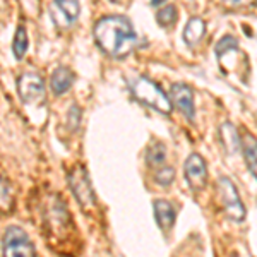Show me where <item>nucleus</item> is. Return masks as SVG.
<instances>
[{
    "mask_svg": "<svg viewBox=\"0 0 257 257\" xmlns=\"http://www.w3.org/2000/svg\"><path fill=\"white\" fill-rule=\"evenodd\" d=\"M94 41L103 53L123 59L139 45V36L125 16H105L94 24Z\"/></svg>",
    "mask_w": 257,
    "mask_h": 257,
    "instance_id": "1",
    "label": "nucleus"
},
{
    "mask_svg": "<svg viewBox=\"0 0 257 257\" xmlns=\"http://www.w3.org/2000/svg\"><path fill=\"white\" fill-rule=\"evenodd\" d=\"M131 91L134 94L136 99H139L141 103L151 106V108L158 110L160 113L170 115L173 110V105L170 101V96L160 88L153 79H149L146 76H139L131 82Z\"/></svg>",
    "mask_w": 257,
    "mask_h": 257,
    "instance_id": "2",
    "label": "nucleus"
},
{
    "mask_svg": "<svg viewBox=\"0 0 257 257\" xmlns=\"http://www.w3.org/2000/svg\"><path fill=\"white\" fill-rule=\"evenodd\" d=\"M216 190H218L219 204L223 208V213L231 221H242L245 218V206H243L233 182L228 177H219L216 182Z\"/></svg>",
    "mask_w": 257,
    "mask_h": 257,
    "instance_id": "3",
    "label": "nucleus"
},
{
    "mask_svg": "<svg viewBox=\"0 0 257 257\" xmlns=\"http://www.w3.org/2000/svg\"><path fill=\"white\" fill-rule=\"evenodd\" d=\"M2 257H36V248L30 235L21 226L12 225L4 231Z\"/></svg>",
    "mask_w": 257,
    "mask_h": 257,
    "instance_id": "4",
    "label": "nucleus"
},
{
    "mask_svg": "<svg viewBox=\"0 0 257 257\" xmlns=\"http://www.w3.org/2000/svg\"><path fill=\"white\" fill-rule=\"evenodd\" d=\"M67 180L69 187L72 190L76 201L79 202V206H82V208H93L96 204V194H94L93 185H91L88 172H86V168L82 165H74L70 168Z\"/></svg>",
    "mask_w": 257,
    "mask_h": 257,
    "instance_id": "5",
    "label": "nucleus"
},
{
    "mask_svg": "<svg viewBox=\"0 0 257 257\" xmlns=\"http://www.w3.org/2000/svg\"><path fill=\"white\" fill-rule=\"evenodd\" d=\"M18 93L26 105H41L47 98L43 77L36 72L21 74L18 77Z\"/></svg>",
    "mask_w": 257,
    "mask_h": 257,
    "instance_id": "6",
    "label": "nucleus"
},
{
    "mask_svg": "<svg viewBox=\"0 0 257 257\" xmlns=\"http://www.w3.org/2000/svg\"><path fill=\"white\" fill-rule=\"evenodd\" d=\"M184 175L189 182V187L192 190H202L208 182V167L201 155L192 153L184 163Z\"/></svg>",
    "mask_w": 257,
    "mask_h": 257,
    "instance_id": "7",
    "label": "nucleus"
},
{
    "mask_svg": "<svg viewBox=\"0 0 257 257\" xmlns=\"http://www.w3.org/2000/svg\"><path fill=\"white\" fill-rule=\"evenodd\" d=\"M170 101H172V105H175L177 108L185 115V118L194 120V115H196L194 91L190 89L187 84L175 82V84L170 88Z\"/></svg>",
    "mask_w": 257,
    "mask_h": 257,
    "instance_id": "8",
    "label": "nucleus"
},
{
    "mask_svg": "<svg viewBox=\"0 0 257 257\" xmlns=\"http://www.w3.org/2000/svg\"><path fill=\"white\" fill-rule=\"evenodd\" d=\"M53 6L57 7V14H52L53 23L62 28L72 26L81 14L79 0H53Z\"/></svg>",
    "mask_w": 257,
    "mask_h": 257,
    "instance_id": "9",
    "label": "nucleus"
},
{
    "mask_svg": "<svg viewBox=\"0 0 257 257\" xmlns=\"http://www.w3.org/2000/svg\"><path fill=\"white\" fill-rule=\"evenodd\" d=\"M219 143H221L223 149L226 151V155L233 156L242 149V136L238 134L237 127L231 122H225L219 125Z\"/></svg>",
    "mask_w": 257,
    "mask_h": 257,
    "instance_id": "10",
    "label": "nucleus"
},
{
    "mask_svg": "<svg viewBox=\"0 0 257 257\" xmlns=\"http://www.w3.org/2000/svg\"><path fill=\"white\" fill-rule=\"evenodd\" d=\"M153 209H155V219L158 223L160 230L170 231L175 225V218H177V211L173 208V204L170 201L165 199H156L153 202Z\"/></svg>",
    "mask_w": 257,
    "mask_h": 257,
    "instance_id": "11",
    "label": "nucleus"
},
{
    "mask_svg": "<svg viewBox=\"0 0 257 257\" xmlns=\"http://www.w3.org/2000/svg\"><path fill=\"white\" fill-rule=\"evenodd\" d=\"M74 81H76V76L69 67H57L52 72V77H50V88H52L53 94L60 96V94L67 93V91L74 86Z\"/></svg>",
    "mask_w": 257,
    "mask_h": 257,
    "instance_id": "12",
    "label": "nucleus"
},
{
    "mask_svg": "<svg viewBox=\"0 0 257 257\" xmlns=\"http://www.w3.org/2000/svg\"><path fill=\"white\" fill-rule=\"evenodd\" d=\"M204 35H206V23L201 18H190L187 21V24H185L184 33H182L184 41L189 47H196L199 41L204 38Z\"/></svg>",
    "mask_w": 257,
    "mask_h": 257,
    "instance_id": "13",
    "label": "nucleus"
},
{
    "mask_svg": "<svg viewBox=\"0 0 257 257\" xmlns=\"http://www.w3.org/2000/svg\"><path fill=\"white\" fill-rule=\"evenodd\" d=\"M242 151L245 156L247 168L250 170V173L257 180V139L248 132L242 136Z\"/></svg>",
    "mask_w": 257,
    "mask_h": 257,
    "instance_id": "14",
    "label": "nucleus"
},
{
    "mask_svg": "<svg viewBox=\"0 0 257 257\" xmlns=\"http://www.w3.org/2000/svg\"><path fill=\"white\" fill-rule=\"evenodd\" d=\"M28 47H30V40H28V31L23 24H19L16 30L14 40H12V53L18 60H23V57L26 55Z\"/></svg>",
    "mask_w": 257,
    "mask_h": 257,
    "instance_id": "15",
    "label": "nucleus"
},
{
    "mask_svg": "<svg viewBox=\"0 0 257 257\" xmlns=\"http://www.w3.org/2000/svg\"><path fill=\"white\" fill-rule=\"evenodd\" d=\"M165 160H167V146L161 143L149 144L146 149V161L149 167H163Z\"/></svg>",
    "mask_w": 257,
    "mask_h": 257,
    "instance_id": "16",
    "label": "nucleus"
},
{
    "mask_svg": "<svg viewBox=\"0 0 257 257\" xmlns=\"http://www.w3.org/2000/svg\"><path fill=\"white\" fill-rule=\"evenodd\" d=\"M12 208V189L7 177L0 172V211L9 213Z\"/></svg>",
    "mask_w": 257,
    "mask_h": 257,
    "instance_id": "17",
    "label": "nucleus"
},
{
    "mask_svg": "<svg viewBox=\"0 0 257 257\" xmlns=\"http://www.w3.org/2000/svg\"><path fill=\"white\" fill-rule=\"evenodd\" d=\"M178 12L175 6H165L163 9H160L156 12V21L161 28H172L177 23Z\"/></svg>",
    "mask_w": 257,
    "mask_h": 257,
    "instance_id": "18",
    "label": "nucleus"
},
{
    "mask_svg": "<svg viewBox=\"0 0 257 257\" xmlns=\"http://www.w3.org/2000/svg\"><path fill=\"white\" fill-rule=\"evenodd\" d=\"M238 48V40L237 38H233V36H223L221 40L218 41V45H216V55H218V59H221V57H225V53L228 52H233V50H237Z\"/></svg>",
    "mask_w": 257,
    "mask_h": 257,
    "instance_id": "19",
    "label": "nucleus"
},
{
    "mask_svg": "<svg viewBox=\"0 0 257 257\" xmlns=\"http://www.w3.org/2000/svg\"><path fill=\"white\" fill-rule=\"evenodd\" d=\"M173 178H175V170L172 167H158V170L155 172L156 184L163 185V187H168L173 182Z\"/></svg>",
    "mask_w": 257,
    "mask_h": 257,
    "instance_id": "20",
    "label": "nucleus"
},
{
    "mask_svg": "<svg viewBox=\"0 0 257 257\" xmlns=\"http://www.w3.org/2000/svg\"><path fill=\"white\" fill-rule=\"evenodd\" d=\"M225 2L228 4V6H235V7H238V6H247V4L254 2V0H225Z\"/></svg>",
    "mask_w": 257,
    "mask_h": 257,
    "instance_id": "21",
    "label": "nucleus"
},
{
    "mask_svg": "<svg viewBox=\"0 0 257 257\" xmlns=\"http://www.w3.org/2000/svg\"><path fill=\"white\" fill-rule=\"evenodd\" d=\"M165 2H167V0H151V6L153 7H160V6H163Z\"/></svg>",
    "mask_w": 257,
    "mask_h": 257,
    "instance_id": "22",
    "label": "nucleus"
},
{
    "mask_svg": "<svg viewBox=\"0 0 257 257\" xmlns=\"http://www.w3.org/2000/svg\"><path fill=\"white\" fill-rule=\"evenodd\" d=\"M110 2H117V0H110Z\"/></svg>",
    "mask_w": 257,
    "mask_h": 257,
    "instance_id": "23",
    "label": "nucleus"
},
{
    "mask_svg": "<svg viewBox=\"0 0 257 257\" xmlns=\"http://www.w3.org/2000/svg\"><path fill=\"white\" fill-rule=\"evenodd\" d=\"M233 257H238V255H233Z\"/></svg>",
    "mask_w": 257,
    "mask_h": 257,
    "instance_id": "24",
    "label": "nucleus"
}]
</instances>
